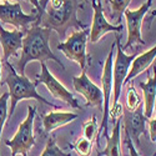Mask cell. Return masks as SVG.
Masks as SVG:
<instances>
[{"label":"cell","mask_w":156,"mask_h":156,"mask_svg":"<svg viewBox=\"0 0 156 156\" xmlns=\"http://www.w3.org/2000/svg\"><path fill=\"white\" fill-rule=\"evenodd\" d=\"M24 33L25 36L23 37L21 56L18 61V69L20 71V75H25V66L30 61L45 62L46 60H54L64 69L62 62L55 56V54L50 50L49 46L51 29L34 24Z\"/></svg>","instance_id":"obj_1"},{"label":"cell","mask_w":156,"mask_h":156,"mask_svg":"<svg viewBox=\"0 0 156 156\" xmlns=\"http://www.w3.org/2000/svg\"><path fill=\"white\" fill-rule=\"evenodd\" d=\"M5 66L8 69V76L4 80V83L8 85L9 87V98H10V110L8 112V118L14 114V110L16 108V104L24 99H34L39 102L46 104L50 108L54 109H59V106L54 105L53 102L48 101L45 98H43L40 94H37L36 91V85L34 83H31L25 75H20L16 73V70L14 69L11 64H9L8 61L5 62Z\"/></svg>","instance_id":"obj_2"},{"label":"cell","mask_w":156,"mask_h":156,"mask_svg":"<svg viewBox=\"0 0 156 156\" xmlns=\"http://www.w3.org/2000/svg\"><path fill=\"white\" fill-rule=\"evenodd\" d=\"M77 4L75 0H65L62 6L59 9L45 10L40 19V25L51 30H56V33L64 36L65 31L70 27L83 28V24L76 18Z\"/></svg>","instance_id":"obj_3"},{"label":"cell","mask_w":156,"mask_h":156,"mask_svg":"<svg viewBox=\"0 0 156 156\" xmlns=\"http://www.w3.org/2000/svg\"><path fill=\"white\" fill-rule=\"evenodd\" d=\"M34 118H35V108L28 106V116L25 119L16 134L14 135L11 140H6L5 145L10 147L11 156H28V152L35 144V137H34Z\"/></svg>","instance_id":"obj_4"},{"label":"cell","mask_w":156,"mask_h":156,"mask_svg":"<svg viewBox=\"0 0 156 156\" xmlns=\"http://www.w3.org/2000/svg\"><path fill=\"white\" fill-rule=\"evenodd\" d=\"M89 34V30L79 29L71 33L70 36L64 43L58 44V49L69 60L75 61L81 68V70H84L86 66V44Z\"/></svg>","instance_id":"obj_5"},{"label":"cell","mask_w":156,"mask_h":156,"mask_svg":"<svg viewBox=\"0 0 156 156\" xmlns=\"http://www.w3.org/2000/svg\"><path fill=\"white\" fill-rule=\"evenodd\" d=\"M120 37L121 35L119 36V34H116V41H115L116 59L114 60V65H112V95H114L112 104L119 102L122 85L127 76L129 69L136 56V55H126L124 53V49L120 45Z\"/></svg>","instance_id":"obj_6"},{"label":"cell","mask_w":156,"mask_h":156,"mask_svg":"<svg viewBox=\"0 0 156 156\" xmlns=\"http://www.w3.org/2000/svg\"><path fill=\"white\" fill-rule=\"evenodd\" d=\"M151 5H152V0H146V3H144L139 9L135 10L126 9L124 11L126 27H127V41L122 48L124 50L131 48L135 44L145 45V41L142 40V35H141V28H142V20L149 12Z\"/></svg>","instance_id":"obj_7"},{"label":"cell","mask_w":156,"mask_h":156,"mask_svg":"<svg viewBox=\"0 0 156 156\" xmlns=\"http://www.w3.org/2000/svg\"><path fill=\"white\" fill-rule=\"evenodd\" d=\"M34 84L36 86L39 84H44L50 91V94L54 98H56L60 101L66 102L68 105H70L74 109H80L79 102H77V100L74 98V95L50 73V70L48 69L45 62H41V73L36 76V80Z\"/></svg>","instance_id":"obj_8"},{"label":"cell","mask_w":156,"mask_h":156,"mask_svg":"<svg viewBox=\"0 0 156 156\" xmlns=\"http://www.w3.org/2000/svg\"><path fill=\"white\" fill-rule=\"evenodd\" d=\"M116 44H114L110 49V53L108 54V58L104 64V70L101 75V91H102V105H104V111H102V122L100 126V130H104V135L105 137L109 136L108 133V124H109V112H110V98L112 94V65H114V50H115ZM99 130V131H100Z\"/></svg>","instance_id":"obj_9"},{"label":"cell","mask_w":156,"mask_h":156,"mask_svg":"<svg viewBox=\"0 0 156 156\" xmlns=\"http://www.w3.org/2000/svg\"><path fill=\"white\" fill-rule=\"evenodd\" d=\"M36 19L34 14H25L19 3L10 4L5 2L4 4H0V20L16 29H23V31L28 30L31 25L36 24Z\"/></svg>","instance_id":"obj_10"},{"label":"cell","mask_w":156,"mask_h":156,"mask_svg":"<svg viewBox=\"0 0 156 156\" xmlns=\"http://www.w3.org/2000/svg\"><path fill=\"white\" fill-rule=\"evenodd\" d=\"M91 5L94 9V18H93V25L90 29V41L93 44L98 43L100 39L105 35L106 33H121L122 30V25H112L110 24L105 15H104V10L102 5L99 0H91Z\"/></svg>","instance_id":"obj_11"},{"label":"cell","mask_w":156,"mask_h":156,"mask_svg":"<svg viewBox=\"0 0 156 156\" xmlns=\"http://www.w3.org/2000/svg\"><path fill=\"white\" fill-rule=\"evenodd\" d=\"M74 89L76 93L81 94L86 100V106H101L102 105V91L87 77L86 70H81L79 76L73 79Z\"/></svg>","instance_id":"obj_12"},{"label":"cell","mask_w":156,"mask_h":156,"mask_svg":"<svg viewBox=\"0 0 156 156\" xmlns=\"http://www.w3.org/2000/svg\"><path fill=\"white\" fill-rule=\"evenodd\" d=\"M124 129L126 137H130L134 144L140 145V135L145 133V122L149 120L144 115V110L139 108L135 111H124Z\"/></svg>","instance_id":"obj_13"},{"label":"cell","mask_w":156,"mask_h":156,"mask_svg":"<svg viewBox=\"0 0 156 156\" xmlns=\"http://www.w3.org/2000/svg\"><path fill=\"white\" fill-rule=\"evenodd\" d=\"M24 31H20L19 29L15 30H6L0 25V44L3 46V60L6 62L10 56H14L18 54V51L23 46V36Z\"/></svg>","instance_id":"obj_14"},{"label":"cell","mask_w":156,"mask_h":156,"mask_svg":"<svg viewBox=\"0 0 156 156\" xmlns=\"http://www.w3.org/2000/svg\"><path fill=\"white\" fill-rule=\"evenodd\" d=\"M155 58H156V45L154 48H151L150 50H147L146 53L141 54V55H136L131 64V66L129 69V73H127V76H126L124 84L133 81V79L136 77L139 74L146 71L150 68V65L154 62Z\"/></svg>","instance_id":"obj_15"},{"label":"cell","mask_w":156,"mask_h":156,"mask_svg":"<svg viewBox=\"0 0 156 156\" xmlns=\"http://www.w3.org/2000/svg\"><path fill=\"white\" fill-rule=\"evenodd\" d=\"M139 86L142 89L144 93V115L147 119H150L154 109H155V101H156V65L154 66V76H150L146 83H140Z\"/></svg>","instance_id":"obj_16"},{"label":"cell","mask_w":156,"mask_h":156,"mask_svg":"<svg viewBox=\"0 0 156 156\" xmlns=\"http://www.w3.org/2000/svg\"><path fill=\"white\" fill-rule=\"evenodd\" d=\"M77 116H79L77 114L68 111H51L46 114L43 118V126L45 133H51L58 127L74 121L75 119H77Z\"/></svg>","instance_id":"obj_17"},{"label":"cell","mask_w":156,"mask_h":156,"mask_svg":"<svg viewBox=\"0 0 156 156\" xmlns=\"http://www.w3.org/2000/svg\"><path fill=\"white\" fill-rule=\"evenodd\" d=\"M120 120L115 121V126L111 136L106 137V147L98 152V156H122L121 152V141H120Z\"/></svg>","instance_id":"obj_18"},{"label":"cell","mask_w":156,"mask_h":156,"mask_svg":"<svg viewBox=\"0 0 156 156\" xmlns=\"http://www.w3.org/2000/svg\"><path fill=\"white\" fill-rule=\"evenodd\" d=\"M126 105L129 111H135L139 108H141V98L137 94L135 86L133 85V81L127 83V87H126Z\"/></svg>","instance_id":"obj_19"},{"label":"cell","mask_w":156,"mask_h":156,"mask_svg":"<svg viewBox=\"0 0 156 156\" xmlns=\"http://www.w3.org/2000/svg\"><path fill=\"white\" fill-rule=\"evenodd\" d=\"M73 147L79 156H90L91 150H93V141L81 136V137L77 139V141L74 144Z\"/></svg>","instance_id":"obj_20"},{"label":"cell","mask_w":156,"mask_h":156,"mask_svg":"<svg viewBox=\"0 0 156 156\" xmlns=\"http://www.w3.org/2000/svg\"><path fill=\"white\" fill-rule=\"evenodd\" d=\"M130 2H131V0H110V4L112 8V14H114L116 23L121 21V16L124 14V11L127 9Z\"/></svg>","instance_id":"obj_21"},{"label":"cell","mask_w":156,"mask_h":156,"mask_svg":"<svg viewBox=\"0 0 156 156\" xmlns=\"http://www.w3.org/2000/svg\"><path fill=\"white\" fill-rule=\"evenodd\" d=\"M99 133V129H98V121H96V116L94 115L91 120H89L87 122L84 124L83 126V136L89 139V140H91L94 141V139L96 137Z\"/></svg>","instance_id":"obj_22"},{"label":"cell","mask_w":156,"mask_h":156,"mask_svg":"<svg viewBox=\"0 0 156 156\" xmlns=\"http://www.w3.org/2000/svg\"><path fill=\"white\" fill-rule=\"evenodd\" d=\"M40 156H70V154L64 152L58 145H56V141L54 139H50L48 141V144L43 151V154Z\"/></svg>","instance_id":"obj_23"},{"label":"cell","mask_w":156,"mask_h":156,"mask_svg":"<svg viewBox=\"0 0 156 156\" xmlns=\"http://www.w3.org/2000/svg\"><path fill=\"white\" fill-rule=\"evenodd\" d=\"M8 100H9V93H5L0 96V137H2L3 126L8 119Z\"/></svg>","instance_id":"obj_24"},{"label":"cell","mask_w":156,"mask_h":156,"mask_svg":"<svg viewBox=\"0 0 156 156\" xmlns=\"http://www.w3.org/2000/svg\"><path fill=\"white\" fill-rule=\"evenodd\" d=\"M124 115V109H122V105L120 102H116V104H112V106L110 109V112H109V120L111 119V121H118L120 120V118H122Z\"/></svg>","instance_id":"obj_25"},{"label":"cell","mask_w":156,"mask_h":156,"mask_svg":"<svg viewBox=\"0 0 156 156\" xmlns=\"http://www.w3.org/2000/svg\"><path fill=\"white\" fill-rule=\"evenodd\" d=\"M156 110V101H155V109ZM149 133H150V137L152 142H156V116L155 119L149 120Z\"/></svg>","instance_id":"obj_26"},{"label":"cell","mask_w":156,"mask_h":156,"mask_svg":"<svg viewBox=\"0 0 156 156\" xmlns=\"http://www.w3.org/2000/svg\"><path fill=\"white\" fill-rule=\"evenodd\" d=\"M49 2H50V0H39L40 10H39L37 15H36V18H37V19H36V24H37V25H40V19H41V16H43V14H44V11L46 10V6H48Z\"/></svg>","instance_id":"obj_27"},{"label":"cell","mask_w":156,"mask_h":156,"mask_svg":"<svg viewBox=\"0 0 156 156\" xmlns=\"http://www.w3.org/2000/svg\"><path fill=\"white\" fill-rule=\"evenodd\" d=\"M126 145H127V147H129V154H130V156H140L139 155V152L136 151V146H135V144L133 142V140L130 139V137H126Z\"/></svg>","instance_id":"obj_28"},{"label":"cell","mask_w":156,"mask_h":156,"mask_svg":"<svg viewBox=\"0 0 156 156\" xmlns=\"http://www.w3.org/2000/svg\"><path fill=\"white\" fill-rule=\"evenodd\" d=\"M49 3H50V8L51 9H59L60 6L64 5L65 0H50Z\"/></svg>","instance_id":"obj_29"},{"label":"cell","mask_w":156,"mask_h":156,"mask_svg":"<svg viewBox=\"0 0 156 156\" xmlns=\"http://www.w3.org/2000/svg\"><path fill=\"white\" fill-rule=\"evenodd\" d=\"M29 2L35 6V9H36V11L39 12V10H40V5H39V0H29Z\"/></svg>","instance_id":"obj_30"},{"label":"cell","mask_w":156,"mask_h":156,"mask_svg":"<svg viewBox=\"0 0 156 156\" xmlns=\"http://www.w3.org/2000/svg\"><path fill=\"white\" fill-rule=\"evenodd\" d=\"M0 85H2V60H0Z\"/></svg>","instance_id":"obj_31"},{"label":"cell","mask_w":156,"mask_h":156,"mask_svg":"<svg viewBox=\"0 0 156 156\" xmlns=\"http://www.w3.org/2000/svg\"><path fill=\"white\" fill-rule=\"evenodd\" d=\"M151 16H152V18H154V16H156V10H154V11L151 12Z\"/></svg>","instance_id":"obj_32"},{"label":"cell","mask_w":156,"mask_h":156,"mask_svg":"<svg viewBox=\"0 0 156 156\" xmlns=\"http://www.w3.org/2000/svg\"><path fill=\"white\" fill-rule=\"evenodd\" d=\"M105 2H106V3H110V0H105Z\"/></svg>","instance_id":"obj_33"},{"label":"cell","mask_w":156,"mask_h":156,"mask_svg":"<svg viewBox=\"0 0 156 156\" xmlns=\"http://www.w3.org/2000/svg\"><path fill=\"white\" fill-rule=\"evenodd\" d=\"M152 156H156V151H155V152H154V155H152Z\"/></svg>","instance_id":"obj_34"}]
</instances>
